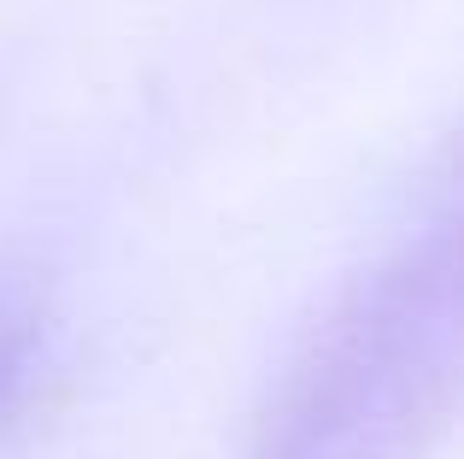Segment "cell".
I'll return each mask as SVG.
<instances>
[{"label": "cell", "instance_id": "cell-2", "mask_svg": "<svg viewBox=\"0 0 464 459\" xmlns=\"http://www.w3.org/2000/svg\"><path fill=\"white\" fill-rule=\"evenodd\" d=\"M18 377H24V330H12V324L0 318V413H6Z\"/></svg>", "mask_w": 464, "mask_h": 459}, {"label": "cell", "instance_id": "cell-1", "mask_svg": "<svg viewBox=\"0 0 464 459\" xmlns=\"http://www.w3.org/2000/svg\"><path fill=\"white\" fill-rule=\"evenodd\" d=\"M453 359V259L411 253L335 318L259 459H394Z\"/></svg>", "mask_w": 464, "mask_h": 459}]
</instances>
